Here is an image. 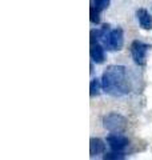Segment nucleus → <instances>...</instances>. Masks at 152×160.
I'll return each instance as SVG.
<instances>
[{"mask_svg":"<svg viewBox=\"0 0 152 160\" xmlns=\"http://www.w3.org/2000/svg\"><path fill=\"white\" fill-rule=\"evenodd\" d=\"M151 48H152V46L140 42V40H134V42L131 43L129 51H131V56H132L136 66H139V67L145 66L147 64V53H148V51Z\"/></svg>","mask_w":152,"mask_h":160,"instance_id":"nucleus-4","label":"nucleus"},{"mask_svg":"<svg viewBox=\"0 0 152 160\" xmlns=\"http://www.w3.org/2000/svg\"><path fill=\"white\" fill-rule=\"evenodd\" d=\"M127 118L118 112H111L103 116V127L111 133H123L127 129Z\"/></svg>","mask_w":152,"mask_h":160,"instance_id":"nucleus-3","label":"nucleus"},{"mask_svg":"<svg viewBox=\"0 0 152 160\" xmlns=\"http://www.w3.org/2000/svg\"><path fill=\"white\" fill-rule=\"evenodd\" d=\"M124 158H125V153L123 151H115V149H112V152L104 153L103 156L104 160H121Z\"/></svg>","mask_w":152,"mask_h":160,"instance_id":"nucleus-10","label":"nucleus"},{"mask_svg":"<svg viewBox=\"0 0 152 160\" xmlns=\"http://www.w3.org/2000/svg\"><path fill=\"white\" fill-rule=\"evenodd\" d=\"M109 3H111V0H94V6L100 12H103L104 9H107Z\"/></svg>","mask_w":152,"mask_h":160,"instance_id":"nucleus-12","label":"nucleus"},{"mask_svg":"<svg viewBox=\"0 0 152 160\" xmlns=\"http://www.w3.org/2000/svg\"><path fill=\"white\" fill-rule=\"evenodd\" d=\"M89 22L92 24L100 23V11L96 9V7L94 4H91V8H89Z\"/></svg>","mask_w":152,"mask_h":160,"instance_id":"nucleus-11","label":"nucleus"},{"mask_svg":"<svg viewBox=\"0 0 152 160\" xmlns=\"http://www.w3.org/2000/svg\"><path fill=\"white\" fill-rule=\"evenodd\" d=\"M101 89H103V84H101V80L95 78L91 80L89 83V96L91 98H95V96H99L101 93Z\"/></svg>","mask_w":152,"mask_h":160,"instance_id":"nucleus-9","label":"nucleus"},{"mask_svg":"<svg viewBox=\"0 0 152 160\" xmlns=\"http://www.w3.org/2000/svg\"><path fill=\"white\" fill-rule=\"evenodd\" d=\"M105 152V142L100 138H91L89 139V156L95 158L98 155Z\"/></svg>","mask_w":152,"mask_h":160,"instance_id":"nucleus-8","label":"nucleus"},{"mask_svg":"<svg viewBox=\"0 0 152 160\" xmlns=\"http://www.w3.org/2000/svg\"><path fill=\"white\" fill-rule=\"evenodd\" d=\"M103 91L109 96L120 98L131 92V83L124 66H109L101 76Z\"/></svg>","mask_w":152,"mask_h":160,"instance_id":"nucleus-1","label":"nucleus"},{"mask_svg":"<svg viewBox=\"0 0 152 160\" xmlns=\"http://www.w3.org/2000/svg\"><path fill=\"white\" fill-rule=\"evenodd\" d=\"M100 32V43L108 51H120L124 46V32L121 28L111 29L109 24H103Z\"/></svg>","mask_w":152,"mask_h":160,"instance_id":"nucleus-2","label":"nucleus"},{"mask_svg":"<svg viewBox=\"0 0 152 160\" xmlns=\"http://www.w3.org/2000/svg\"><path fill=\"white\" fill-rule=\"evenodd\" d=\"M104 46L100 42H91L89 43V56L92 63L101 64L105 60V51Z\"/></svg>","mask_w":152,"mask_h":160,"instance_id":"nucleus-5","label":"nucleus"},{"mask_svg":"<svg viewBox=\"0 0 152 160\" xmlns=\"http://www.w3.org/2000/svg\"><path fill=\"white\" fill-rule=\"evenodd\" d=\"M136 18H138L141 28L145 29V31H151L152 29V15L147 11L145 8H139L138 11H136Z\"/></svg>","mask_w":152,"mask_h":160,"instance_id":"nucleus-7","label":"nucleus"},{"mask_svg":"<svg viewBox=\"0 0 152 160\" xmlns=\"http://www.w3.org/2000/svg\"><path fill=\"white\" fill-rule=\"evenodd\" d=\"M107 144L111 147V149L115 151H123V149L129 144V139L125 138L124 135L120 133H111L109 136H107Z\"/></svg>","mask_w":152,"mask_h":160,"instance_id":"nucleus-6","label":"nucleus"}]
</instances>
